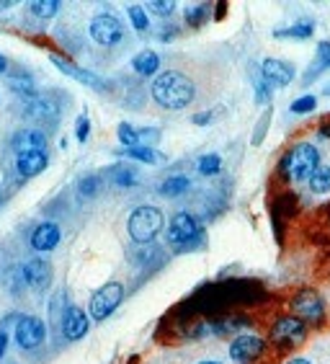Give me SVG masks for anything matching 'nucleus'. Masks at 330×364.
<instances>
[{
    "instance_id": "nucleus-1",
    "label": "nucleus",
    "mask_w": 330,
    "mask_h": 364,
    "mask_svg": "<svg viewBox=\"0 0 330 364\" xmlns=\"http://www.w3.org/2000/svg\"><path fill=\"white\" fill-rule=\"evenodd\" d=\"M150 93L158 101V106L170 109V112H178V109H186L197 98V85H194V80L189 75H183V73L165 70L153 80Z\"/></svg>"
},
{
    "instance_id": "nucleus-2",
    "label": "nucleus",
    "mask_w": 330,
    "mask_h": 364,
    "mask_svg": "<svg viewBox=\"0 0 330 364\" xmlns=\"http://www.w3.org/2000/svg\"><path fill=\"white\" fill-rule=\"evenodd\" d=\"M289 313L299 318L307 328H323L328 323V300L323 297V292L312 287L295 289L289 297Z\"/></svg>"
},
{
    "instance_id": "nucleus-3",
    "label": "nucleus",
    "mask_w": 330,
    "mask_h": 364,
    "mask_svg": "<svg viewBox=\"0 0 330 364\" xmlns=\"http://www.w3.org/2000/svg\"><path fill=\"white\" fill-rule=\"evenodd\" d=\"M309 336V328L304 326L302 321L292 313H281V316L274 318V323L268 326V346L281 354H287V351H295L299 349Z\"/></svg>"
},
{
    "instance_id": "nucleus-4",
    "label": "nucleus",
    "mask_w": 330,
    "mask_h": 364,
    "mask_svg": "<svg viewBox=\"0 0 330 364\" xmlns=\"http://www.w3.org/2000/svg\"><path fill=\"white\" fill-rule=\"evenodd\" d=\"M320 168V153L312 142H297L287 150L284 161H281V176L287 181L302 183L309 181V176Z\"/></svg>"
},
{
    "instance_id": "nucleus-5",
    "label": "nucleus",
    "mask_w": 330,
    "mask_h": 364,
    "mask_svg": "<svg viewBox=\"0 0 330 364\" xmlns=\"http://www.w3.org/2000/svg\"><path fill=\"white\" fill-rule=\"evenodd\" d=\"M163 225H165V218H163V212L158 210V207H153V204L137 207V210L129 215V223H127L129 238H132L134 243L148 245L160 235Z\"/></svg>"
},
{
    "instance_id": "nucleus-6",
    "label": "nucleus",
    "mask_w": 330,
    "mask_h": 364,
    "mask_svg": "<svg viewBox=\"0 0 330 364\" xmlns=\"http://www.w3.org/2000/svg\"><path fill=\"white\" fill-rule=\"evenodd\" d=\"M165 240H168L170 248L178 253L197 248V245L202 243V228H199L197 218L189 215V212H178V215H173L168 223Z\"/></svg>"
},
{
    "instance_id": "nucleus-7",
    "label": "nucleus",
    "mask_w": 330,
    "mask_h": 364,
    "mask_svg": "<svg viewBox=\"0 0 330 364\" xmlns=\"http://www.w3.org/2000/svg\"><path fill=\"white\" fill-rule=\"evenodd\" d=\"M268 341L258 333H238L227 346V354L235 364H255L266 357Z\"/></svg>"
},
{
    "instance_id": "nucleus-8",
    "label": "nucleus",
    "mask_w": 330,
    "mask_h": 364,
    "mask_svg": "<svg viewBox=\"0 0 330 364\" xmlns=\"http://www.w3.org/2000/svg\"><path fill=\"white\" fill-rule=\"evenodd\" d=\"M124 300V284L121 282H106L104 287H99L91 297V318L93 321H106L114 310L119 308Z\"/></svg>"
},
{
    "instance_id": "nucleus-9",
    "label": "nucleus",
    "mask_w": 330,
    "mask_h": 364,
    "mask_svg": "<svg viewBox=\"0 0 330 364\" xmlns=\"http://www.w3.org/2000/svg\"><path fill=\"white\" fill-rule=\"evenodd\" d=\"M88 31H91L93 42L101 44V47H114V44H119L121 39H124V26H121L119 18L111 14L96 16L91 21V26H88Z\"/></svg>"
},
{
    "instance_id": "nucleus-10",
    "label": "nucleus",
    "mask_w": 330,
    "mask_h": 364,
    "mask_svg": "<svg viewBox=\"0 0 330 364\" xmlns=\"http://www.w3.org/2000/svg\"><path fill=\"white\" fill-rule=\"evenodd\" d=\"M47 341V326H44L42 318L36 316H23L21 321L16 323V343L21 349L31 351L36 346H42Z\"/></svg>"
},
{
    "instance_id": "nucleus-11",
    "label": "nucleus",
    "mask_w": 330,
    "mask_h": 364,
    "mask_svg": "<svg viewBox=\"0 0 330 364\" xmlns=\"http://www.w3.org/2000/svg\"><path fill=\"white\" fill-rule=\"evenodd\" d=\"M297 70L295 65L287 63V60H276V57H266L263 63H260V77L266 80L271 88H284L295 80Z\"/></svg>"
},
{
    "instance_id": "nucleus-12",
    "label": "nucleus",
    "mask_w": 330,
    "mask_h": 364,
    "mask_svg": "<svg viewBox=\"0 0 330 364\" xmlns=\"http://www.w3.org/2000/svg\"><path fill=\"white\" fill-rule=\"evenodd\" d=\"M21 274L26 284L36 292H44L50 287L52 279H55V272H52V264L47 259H31L21 267Z\"/></svg>"
},
{
    "instance_id": "nucleus-13",
    "label": "nucleus",
    "mask_w": 330,
    "mask_h": 364,
    "mask_svg": "<svg viewBox=\"0 0 330 364\" xmlns=\"http://www.w3.org/2000/svg\"><path fill=\"white\" fill-rule=\"evenodd\" d=\"M91 328V318L85 313L83 308H77V305H67L62 313V333L67 341H80V338L88 333Z\"/></svg>"
},
{
    "instance_id": "nucleus-14",
    "label": "nucleus",
    "mask_w": 330,
    "mask_h": 364,
    "mask_svg": "<svg viewBox=\"0 0 330 364\" xmlns=\"http://www.w3.org/2000/svg\"><path fill=\"white\" fill-rule=\"evenodd\" d=\"M26 117H31L36 122H57L60 104L52 96H34L26 104Z\"/></svg>"
},
{
    "instance_id": "nucleus-15",
    "label": "nucleus",
    "mask_w": 330,
    "mask_h": 364,
    "mask_svg": "<svg viewBox=\"0 0 330 364\" xmlns=\"http://www.w3.org/2000/svg\"><path fill=\"white\" fill-rule=\"evenodd\" d=\"M50 166V158H47V150H34V153H23L18 155V161H16V171L18 176L23 178H34L39 176L44 168Z\"/></svg>"
},
{
    "instance_id": "nucleus-16",
    "label": "nucleus",
    "mask_w": 330,
    "mask_h": 364,
    "mask_svg": "<svg viewBox=\"0 0 330 364\" xmlns=\"http://www.w3.org/2000/svg\"><path fill=\"white\" fill-rule=\"evenodd\" d=\"M52 63H55L57 68H60V70L65 73V75L75 77V80H80V83H85V85H91V88H99V91L109 88V83H106V80H101V77L96 75V73L83 70V68H77V65L67 63V60H62V57H55V55H52Z\"/></svg>"
},
{
    "instance_id": "nucleus-17",
    "label": "nucleus",
    "mask_w": 330,
    "mask_h": 364,
    "mask_svg": "<svg viewBox=\"0 0 330 364\" xmlns=\"http://www.w3.org/2000/svg\"><path fill=\"white\" fill-rule=\"evenodd\" d=\"M60 238H62V232H60V228L55 223H42L31 232V245H34L36 251L47 253L55 251L57 245H60Z\"/></svg>"
},
{
    "instance_id": "nucleus-18",
    "label": "nucleus",
    "mask_w": 330,
    "mask_h": 364,
    "mask_svg": "<svg viewBox=\"0 0 330 364\" xmlns=\"http://www.w3.org/2000/svg\"><path fill=\"white\" fill-rule=\"evenodd\" d=\"M11 147H13L18 155L34 153V150H47V137H44L39 129H21V132L13 134Z\"/></svg>"
},
{
    "instance_id": "nucleus-19",
    "label": "nucleus",
    "mask_w": 330,
    "mask_h": 364,
    "mask_svg": "<svg viewBox=\"0 0 330 364\" xmlns=\"http://www.w3.org/2000/svg\"><path fill=\"white\" fill-rule=\"evenodd\" d=\"M309 235L320 243H330V202L309 215Z\"/></svg>"
},
{
    "instance_id": "nucleus-20",
    "label": "nucleus",
    "mask_w": 330,
    "mask_h": 364,
    "mask_svg": "<svg viewBox=\"0 0 330 364\" xmlns=\"http://www.w3.org/2000/svg\"><path fill=\"white\" fill-rule=\"evenodd\" d=\"M330 68V42H320L317 44L315 60L307 68V75H304V83H312L315 77H320V73Z\"/></svg>"
},
{
    "instance_id": "nucleus-21",
    "label": "nucleus",
    "mask_w": 330,
    "mask_h": 364,
    "mask_svg": "<svg viewBox=\"0 0 330 364\" xmlns=\"http://www.w3.org/2000/svg\"><path fill=\"white\" fill-rule=\"evenodd\" d=\"M132 68H134V73L150 77L160 68V57H158V52H153V49H145V52H140V55L132 60Z\"/></svg>"
},
{
    "instance_id": "nucleus-22",
    "label": "nucleus",
    "mask_w": 330,
    "mask_h": 364,
    "mask_svg": "<svg viewBox=\"0 0 330 364\" xmlns=\"http://www.w3.org/2000/svg\"><path fill=\"white\" fill-rule=\"evenodd\" d=\"M312 34H315V23L312 21H302V23H295V26H289V28L274 31L276 39H309Z\"/></svg>"
},
{
    "instance_id": "nucleus-23",
    "label": "nucleus",
    "mask_w": 330,
    "mask_h": 364,
    "mask_svg": "<svg viewBox=\"0 0 330 364\" xmlns=\"http://www.w3.org/2000/svg\"><path fill=\"white\" fill-rule=\"evenodd\" d=\"M307 186L312 194H328L330 191V166H320L315 173L309 176Z\"/></svg>"
},
{
    "instance_id": "nucleus-24",
    "label": "nucleus",
    "mask_w": 330,
    "mask_h": 364,
    "mask_svg": "<svg viewBox=\"0 0 330 364\" xmlns=\"http://www.w3.org/2000/svg\"><path fill=\"white\" fill-rule=\"evenodd\" d=\"M6 83H8V88L13 93H18V96H28V98L36 96V85L28 75H11V77H6Z\"/></svg>"
},
{
    "instance_id": "nucleus-25",
    "label": "nucleus",
    "mask_w": 330,
    "mask_h": 364,
    "mask_svg": "<svg viewBox=\"0 0 330 364\" xmlns=\"http://www.w3.org/2000/svg\"><path fill=\"white\" fill-rule=\"evenodd\" d=\"M124 155H127V158H132V161L148 163V166H155V163L163 161V155L158 153V150H153V147H148V145L129 147V150H124Z\"/></svg>"
},
{
    "instance_id": "nucleus-26",
    "label": "nucleus",
    "mask_w": 330,
    "mask_h": 364,
    "mask_svg": "<svg viewBox=\"0 0 330 364\" xmlns=\"http://www.w3.org/2000/svg\"><path fill=\"white\" fill-rule=\"evenodd\" d=\"M189 186H191V181L186 178V176H170V178H165V181L160 183V194L163 196H178L189 189Z\"/></svg>"
},
{
    "instance_id": "nucleus-27",
    "label": "nucleus",
    "mask_w": 330,
    "mask_h": 364,
    "mask_svg": "<svg viewBox=\"0 0 330 364\" xmlns=\"http://www.w3.org/2000/svg\"><path fill=\"white\" fill-rule=\"evenodd\" d=\"M60 3L57 0H34L31 6H28V11L36 16V18H52V16H57V11H60Z\"/></svg>"
},
{
    "instance_id": "nucleus-28",
    "label": "nucleus",
    "mask_w": 330,
    "mask_h": 364,
    "mask_svg": "<svg viewBox=\"0 0 330 364\" xmlns=\"http://www.w3.org/2000/svg\"><path fill=\"white\" fill-rule=\"evenodd\" d=\"M116 132H119V142L127 147V150H129V147H140L142 145V142H140V129H134V127L127 124V122H121Z\"/></svg>"
},
{
    "instance_id": "nucleus-29",
    "label": "nucleus",
    "mask_w": 330,
    "mask_h": 364,
    "mask_svg": "<svg viewBox=\"0 0 330 364\" xmlns=\"http://www.w3.org/2000/svg\"><path fill=\"white\" fill-rule=\"evenodd\" d=\"M219 168H222V158H219L217 153L204 155L202 161H199V173L202 176H214Z\"/></svg>"
},
{
    "instance_id": "nucleus-30",
    "label": "nucleus",
    "mask_w": 330,
    "mask_h": 364,
    "mask_svg": "<svg viewBox=\"0 0 330 364\" xmlns=\"http://www.w3.org/2000/svg\"><path fill=\"white\" fill-rule=\"evenodd\" d=\"M207 14H209V6H194L186 11V23L189 26H202L204 21H207Z\"/></svg>"
},
{
    "instance_id": "nucleus-31",
    "label": "nucleus",
    "mask_w": 330,
    "mask_h": 364,
    "mask_svg": "<svg viewBox=\"0 0 330 364\" xmlns=\"http://www.w3.org/2000/svg\"><path fill=\"white\" fill-rule=\"evenodd\" d=\"M289 109H292V114H309V112H315L317 109V98L315 96H302V98H297Z\"/></svg>"
},
{
    "instance_id": "nucleus-32",
    "label": "nucleus",
    "mask_w": 330,
    "mask_h": 364,
    "mask_svg": "<svg viewBox=\"0 0 330 364\" xmlns=\"http://www.w3.org/2000/svg\"><path fill=\"white\" fill-rule=\"evenodd\" d=\"M129 18H132V23H134V28H137V31H145V28H148V16H145V11H142L140 6H132L129 8Z\"/></svg>"
},
{
    "instance_id": "nucleus-33",
    "label": "nucleus",
    "mask_w": 330,
    "mask_h": 364,
    "mask_svg": "<svg viewBox=\"0 0 330 364\" xmlns=\"http://www.w3.org/2000/svg\"><path fill=\"white\" fill-rule=\"evenodd\" d=\"M150 8H153V14H158V16H170L176 11V3H173V0H165V3H163V0H153Z\"/></svg>"
},
{
    "instance_id": "nucleus-34",
    "label": "nucleus",
    "mask_w": 330,
    "mask_h": 364,
    "mask_svg": "<svg viewBox=\"0 0 330 364\" xmlns=\"http://www.w3.org/2000/svg\"><path fill=\"white\" fill-rule=\"evenodd\" d=\"M88 134H91V122H88V117H80L77 119V127H75V137H77V142H85L88 140Z\"/></svg>"
},
{
    "instance_id": "nucleus-35",
    "label": "nucleus",
    "mask_w": 330,
    "mask_h": 364,
    "mask_svg": "<svg viewBox=\"0 0 330 364\" xmlns=\"http://www.w3.org/2000/svg\"><path fill=\"white\" fill-rule=\"evenodd\" d=\"M255 98H258V104H268V98H271V85L263 77L255 80Z\"/></svg>"
},
{
    "instance_id": "nucleus-36",
    "label": "nucleus",
    "mask_w": 330,
    "mask_h": 364,
    "mask_svg": "<svg viewBox=\"0 0 330 364\" xmlns=\"http://www.w3.org/2000/svg\"><path fill=\"white\" fill-rule=\"evenodd\" d=\"M96 189H99V178H96V176H88V178L80 181V194L83 196H91Z\"/></svg>"
},
{
    "instance_id": "nucleus-37",
    "label": "nucleus",
    "mask_w": 330,
    "mask_h": 364,
    "mask_svg": "<svg viewBox=\"0 0 330 364\" xmlns=\"http://www.w3.org/2000/svg\"><path fill=\"white\" fill-rule=\"evenodd\" d=\"M116 183H121V186H132V183H137V178H134V173L129 168H119L116 171Z\"/></svg>"
},
{
    "instance_id": "nucleus-38",
    "label": "nucleus",
    "mask_w": 330,
    "mask_h": 364,
    "mask_svg": "<svg viewBox=\"0 0 330 364\" xmlns=\"http://www.w3.org/2000/svg\"><path fill=\"white\" fill-rule=\"evenodd\" d=\"M158 137H160V132H158V129H153V127H150V129H140V142L158 140Z\"/></svg>"
},
{
    "instance_id": "nucleus-39",
    "label": "nucleus",
    "mask_w": 330,
    "mask_h": 364,
    "mask_svg": "<svg viewBox=\"0 0 330 364\" xmlns=\"http://www.w3.org/2000/svg\"><path fill=\"white\" fill-rule=\"evenodd\" d=\"M284 364H312V359H307V357H289Z\"/></svg>"
},
{
    "instance_id": "nucleus-40",
    "label": "nucleus",
    "mask_w": 330,
    "mask_h": 364,
    "mask_svg": "<svg viewBox=\"0 0 330 364\" xmlns=\"http://www.w3.org/2000/svg\"><path fill=\"white\" fill-rule=\"evenodd\" d=\"M320 137H328L330 140V119H325L323 124H320Z\"/></svg>"
},
{
    "instance_id": "nucleus-41",
    "label": "nucleus",
    "mask_w": 330,
    "mask_h": 364,
    "mask_svg": "<svg viewBox=\"0 0 330 364\" xmlns=\"http://www.w3.org/2000/svg\"><path fill=\"white\" fill-rule=\"evenodd\" d=\"M207 122H211V114H199V117H194V124H207Z\"/></svg>"
},
{
    "instance_id": "nucleus-42",
    "label": "nucleus",
    "mask_w": 330,
    "mask_h": 364,
    "mask_svg": "<svg viewBox=\"0 0 330 364\" xmlns=\"http://www.w3.org/2000/svg\"><path fill=\"white\" fill-rule=\"evenodd\" d=\"M6 349H8V336L6 333H0V357L6 354Z\"/></svg>"
},
{
    "instance_id": "nucleus-43",
    "label": "nucleus",
    "mask_w": 330,
    "mask_h": 364,
    "mask_svg": "<svg viewBox=\"0 0 330 364\" xmlns=\"http://www.w3.org/2000/svg\"><path fill=\"white\" fill-rule=\"evenodd\" d=\"M197 364H222L219 359H202V362H197Z\"/></svg>"
},
{
    "instance_id": "nucleus-44",
    "label": "nucleus",
    "mask_w": 330,
    "mask_h": 364,
    "mask_svg": "<svg viewBox=\"0 0 330 364\" xmlns=\"http://www.w3.org/2000/svg\"><path fill=\"white\" fill-rule=\"evenodd\" d=\"M3 73H6V57L0 55V75H3Z\"/></svg>"
},
{
    "instance_id": "nucleus-45",
    "label": "nucleus",
    "mask_w": 330,
    "mask_h": 364,
    "mask_svg": "<svg viewBox=\"0 0 330 364\" xmlns=\"http://www.w3.org/2000/svg\"><path fill=\"white\" fill-rule=\"evenodd\" d=\"M325 96H330V83H328V85H325Z\"/></svg>"
}]
</instances>
